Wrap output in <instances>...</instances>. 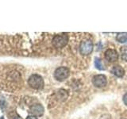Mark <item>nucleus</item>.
Masks as SVG:
<instances>
[{
    "label": "nucleus",
    "mask_w": 127,
    "mask_h": 119,
    "mask_svg": "<svg viewBox=\"0 0 127 119\" xmlns=\"http://www.w3.org/2000/svg\"><path fill=\"white\" fill-rule=\"evenodd\" d=\"M28 83L32 88L36 90H41L44 87V85H45L43 78L37 74L30 75L29 79H28Z\"/></svg>",
    "instance_id": "f257e3e1"
},
{
    "label": "nucleus",
    "mask_w": 127,
    "mask_h": 119,
    "mask_svg": "<svg viewBox=\"0 0 127 119\" xmlns=\"http://www.w3.org/2000/svg\"><path fill=\"white\" fill-rule=\"evenodd\" d=\"M67 42H68V36L67 33H64L54 36L53 41H52L53 45L57 49H62V48L67 45Z\"/></svg>",
    "instance_id": "f03ea898"
},
{
    "label": "nucleus",
    "mask_w": 127,
    "mask_h": 119,
    "mask_svg": "<svg viewBox=\"0 0 127 119\" xmlns=\"http://www.w3.org/2000/svg\"><path fill=\"white\" fill-rule=\"evenodd\" d=\"M94 49L93 43L91 40H83L79 45V53L83 56H87L92 53Z\"/></svg>",
    "instance_id": "7ed1b4c3"
},
{
    "label": "nucleus",
    "mask_w": 127,
    "mask_h": 119,
    "mask_svg": "<svg viewBox=\"0 0 127 119\" xmlns=\"http://www.w3.org/2000/svg\"><path fill=\"white\" fill-rule=\"evenodd\" d=\"M70 75L69 69L66 67H59L54 71V77L57 81L62 82L68 78Z\"/></svg>",
    "instance_id": "20e7f679"
},
{
    "label": "nucleus",
    "mask_w": 127,
    "mask_h": 119,
    "mask_svg": "<svg viewBox=\"0 0 127 119\" xmlns=\"http://www.w3.org/2000/svg\"><path fill=\"white\" fill-rule=\"evenodd\" d=\"M107 79L104 75H96L92 78V83L95 87H98V88H102V87H105L106 85Z\"/></svg>",
    "instance_id": "39448f33"
},
{
    "label": "nucleus",
    "mask_w": 127,
    "mask_h": 119,
    "mask_svg": "<svg viewBox=\"0 0 127 119\" xmlns=\"http://www.w3.org/2000/svg\"><path fill=\"white\" fill-rule=\"evenodd\" d=\"M105 58L107 61L110 63H114L118 61V52L113 49H109L105 52Z\"/></svg>",
    "instance_id": "423d86ee"
},
{
    "label": "nucleus",
    "mask_w": 127,
    "mask_h": 119,
    "mask_svg": "<svg viewBox=\"0 0 127 119\" xmlns=\"http://www.w3.org/2000/svg\"><path fill=\"white\" fill-rule=\"evenodd\" d=\"M30 112L33 114V116L35 117H41L44 114L45 109L41 104H34L33 105L30 109Z\"/></svg>",
    "instance_id": "0eeeda50"
},
{
    "label": "nucleus",
    "mask_w": 127,
    "mask_h": 119,
    "mask_svg": "<svg viewBox=\"0 0 127 119\" xmlns=\"http://www.w3.org/2000/svg\"><path fill=\"white\" fill-rule=\"evenodd\" d=\"M111 73L118 78H122L125 75V70L120 65H114L111 68Z\"/></svg>",
    "instance_id": "6e6552de"
},
{
    "label": "nucleus",
    "mask_w": 127,
    "mask_h": 119,
    "mask_svg": "<svg viewBox=\"0 0 127 119\" xmlns=\"http://www.w3.org/2000/svg\"><path fill=\"white\" fill-rule=\"evenodd\" d=\"M56 97H57V100L60 102H64L68 97V93L64 89H60L57 90V94H56Z\"/></svg>",
    "instance_id": "1a4fd4ad"
},
{
    "label": "nucleus",
    "mask_w": 127,
    "mask_h": 119,
    "mask_svg": "<svg viewBox=\"0 0 127 119\" xmlns=\"http://www.w3.org/2000/svg\"><path fill=\"white\" fill-rule=\"evenodd\" d=\"M116 40L120 43H125L127 41V33L126 32H120L118 33L116 36Z\"/></svg>",
    "instance_id": "9d476101"
},
{
    "label": "nucleus",
    "mask_w": 127,
    "mask_h": 119,
    "mask_svg": "<svg viewBox=\"0 0 127 119\" xmlns=\"http://www.w3.org/2000/svg\"><path fill=\"white\" fill-rule=\"evenodd\" d=\"M8 77L10 79V80L16 82V81H18V79H20V74L17 71H12L9 74Z\"/></svg>",
    "instance_id": "9b49d317"
},
{
    "label": "nucleus",
    "mask_w": 127,
    "mask_h": 119,
    "mask_svg": "<svg viewBox=\"0 0 127 119\" xmlns=\"http://www.w3.org/2000/svg\"><path fill=\"white\" fill-rule=\"evenodd\" d=\"M95 67H96L97 69L100 70V71H102L104 70V66H103V64L102 63V61L99 58H95Z\"/></svg>",
    "instance_id": "f8f14e48"
},
{
    "label": "nucleus",
    "mask_w": 127,
    "mask_h": 119,
    "mask_svg": "<svg viewBox=\"0 0 127 119\" xmlns=\"http://www.w3.org/2000/svg\"><path fill=\"white\" fill-rule=\"evenodd\" d=\"M121 57L123 60H125L127 62V45L122 46L121 48Z\"/></svg>",
    "instance_id": "ddd939ff"
},
{
    "label": "nucleus",
    "mask_w": 127,
    "mask_h": 119,
    "mask_svg": "<svg viewBox=\"0 0 127 119\" xmlns=\"http://www.w3.org/2000/svg\"><path fill=\"white\" fill-rule=\"evenodd\" d=\"M9 118L10 119H22V118L17 114L15 112H11L9 114Z\"/></svg>",
    "instance_id": "4468645a"
},
{
    "label": "nucleus",
    "mask_w": 127,
    "mask_h": 119,
    "mask_svg": "<svg viewBox=\"0 0 127 119\" xmlns=\"http://www.w3.org/2000/svg\"><path fill=\"white\" fill-rule=\"evenodd\" d=\"M123 102L125 103V105H126L127 106V93H126L125 94H124V96H123Z\"/></svg>",
    "instance_id": "2eb2a0df"
},
{
    "label": "nucleus",
    "mask_w": 127,
    "mask_h": 119,
    "mask_svg": "<svg viewBox=\"0 0 127 119\" xmlns=\"http://www.w3.org/2000/svg\"><path fill=\"white\" fill-rule=\"evenodd\" d=\"M26 119H37V118H36L35 116H33V115H32V116H29V117H27V118Z\"/></svg>",
    "instance_id": "dca6fc26"
}]
</instances>
